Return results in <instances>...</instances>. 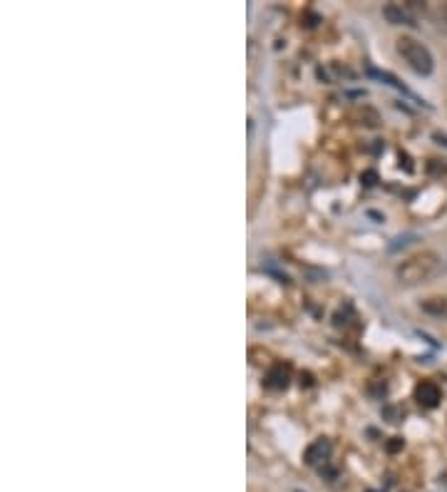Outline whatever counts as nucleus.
<instances>
[{
  "label": "nucleus",
  "instance_id": "obj_6",
  "mask_svg": "<svg viewBox=\"0 0 447 492\" xmlns=\"http://www.w3.org/2000/svg\"><path fill=\"white\" fill-rule=\"evenodd\" d=\"M383 18L388 20L390 25H408V28H415V18L413 15L408 13V10L403 8V5H398V3H388L383 8Z\"/></svg>",
  "mask_w": 447,
  "mask_h": 492
},
{
  "label": "nucleus",
  "instance_id": "obj_7",
  "mask_svg": "<svg viewBox=\"0 0 447 492\" xmlns=\"http://www.w3.org/2000/svg\"><path fill=\"white\" fill-rule=\"evenodd\" d=\"M420 309L435 319H447V296H428L420 301Z\"/></svg>",
  "mask_w": 447,
  "mask_h": 492
},
{
  "label": "nucleus",
  "instance_id": "obj_4",
  "mask_svg": "<svg viewBox=\"0 0 447 492\" xmlns=\"http://www.w3.org/2000/svg\"><path fill=\"white\" fill-rule=\"evenodd\" d=\"M415 401L420 403L423 408L433 410L440 406V401H443V391H440L438 383L433 381H423L418 388H415Z\"/></svg>",
  "mask_w": 447,
  "mask_h": 492
},
{
  "label": "nucleus",
  "instance_id": "obj_3",
  "mask_svg": "<svg viewBox=\"0 0 447 492\" xmlns=\"http://www.w3.org/2000/svg\"><path fill=\"white\" fill-rule=\"evenodd\" d=\"M333 453V445L328 438H318L313 440L311 445L306 448V453H303V460H306V465H311V468H318V465H323L328 458H331Z\"/></svg>",
  "mask_w": 447,
  "mask_h": 492
},
{
  "label": "nucleus",
  "instance_id": "obj_5",
  "mask_svg": "<svg viewBox=\"0 0 447 492\" xmlns=\"http://www.w3.org/2000/svg\"><path fill=\"white\" fill-rule=\"evenodd\" d=\"M289 381H291V368L284 366V363H276V366H271L269 373H266L264 386L269 388V391H284V388L289 386Z\"/></svg>",
  "mask_w": 447,
  "mask_h": 492
},
{
  "label": "nucleus",
  "instance_id": "obj_2",
  "mask_svg": "<svg viewBox=\"0 0 447 492\" xmlns=\"http://www.w3.org/2000/svg\"><path fill=\"white\" fill-rule=\"evenodd\" d=\"M395 50H398L400 58L408 63L410 70H415V73L423 75V78L433 75L435 58L428 50V45H423L418 38H413V35H400V38L395 40Z\"/></svg>",
  "mask_w": 447,
  "mask_h": 492
},
{
  "label": "nucleus",
  "instance_id": "obj_8",
  "mask_svg": "<svg viewBox=\"0 0 447 492\" xmlns=\"http://www.w3.org/2000/svg\"><path fill=\"white\" fill-rule=\"evenodd\" d=\"M368 73H371L373 78H378L380 82H385V85H390V87H395V90H400V92H403V95L413 97V100L418 102V105H423V100H420L418 95H413V92H410L408 87L403 85V82H400L398 78H395V75H390V73H383V70H375V68H368Z\"/></svg>",
  "mask_w": 447,
  "mask_h": 492
},
{
  "label": "nucleus",
  "instance_id": "obj_1",
  "mask_svg": "<svg viewBox=\"0 0 447 492\" xmlns=\"http://www.w3.org/2000/svg\"><path fill=\"white\" fill-rule=\"evenodd\" d=\"M443 254L435 249L418 251V254L408 256L395 266V279L403 286H420L443 271Z\"/></svg>",
  "mask_w": 447,
  "mask_h": 492
}]
</instances>
